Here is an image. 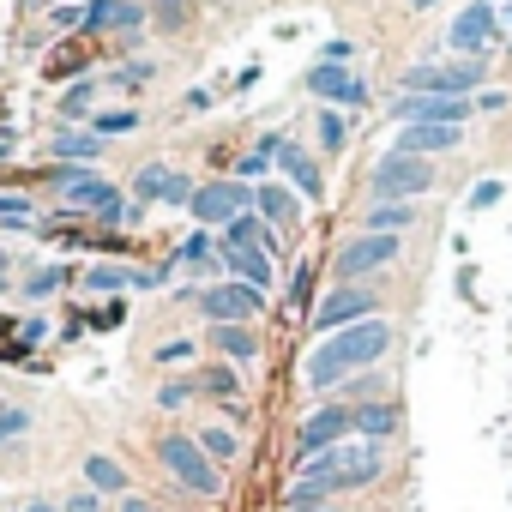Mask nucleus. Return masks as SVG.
I'll return each instance as SVG.
<instances>
[{
  "mask_svg": "<svg viewBox=\"0 0 512 512\" xmlns=\"http://www.w3.org/2000/svg\"><path fill=\"white\" fill-rule=\"evenodd\" d=\"M386 350H392V326H386L380 314H374V320H356V326L320 338V350L308 356V386H314V392H338L344 380L368 374V362H380Z\"/></svg>",
  "mask_w": 512,
  "mask_h": 512,
  "instance_id": "nucleus-1",
  "label": "nucleus"
},
{
  "mask_svg": "<svg viewBox=\"0 0 512 512\" xmlns=\"http://www.w3.org/2000/svg\"><path fill=\"white\" fill-rule=\"evenodd\" d=\"M338 392H344V398H356V404H368V398H380V380H374V374H356V380H344Z\"/></svg>",
  "mask_w": 512,
  "mask_h": 512,
  "instance_id": "nucleus-35",
  "label": "nucleus"
},
{
  "mask_svg": "<svg viewBox=\"0 0 512 512\" xmlns=\"http://www.w3.org/2000/svg\"><path fill=\"white\" fill-rule=\"evenodd\" d=\"M0 217H7V223H31L37 211H31V199H19V193H7V199H0Z\"/></svg>",
  "mask_w": 512,
  "mask_h": 512,
  "instance_id": "nucleus-37",
  "label": "nucleus"
},
{
  "mask_svg": "<svg viewBox=\"0 0 512 512\" xmlns=\"http://www.w3.org/2000/svg\"><path fill=\"white\" fill-rule=\"evenodd\" d=\"M61 512H103V494H91V488H85V494H73Z\"/></svg>",
  "mask_w": 512,
  "mask_h": 512,
  "instance_id": "nucleus-40",
  "label": "nucleus"
},
{
  "mask_svg": "<svg viewBox=\"0 0 512 512\" xmlns=\"http://www.w3.org/2000/svg\"><path fill=\"white\" fill-rule=\"evenodd\" d=\"M187 205H193V217L205 229H223V223H235L253 205V187H241V181H205V187H193Z\"/></svg>",
  "mask_w": 512,
  "mask_h": 512,
  "instance_id": "nucleus-6",
  "label": "nucleus"
},
{
  "mask_svg": "<svg viewBox=\"0 0 512 512\" xmlns=\"http://www.w3.org/2000/svg\"><path fill=\"white\" fill-rule=\"evenodd\" d=\"M193 440H199V452H205V458H211V464H229V458H235V452H241V440H235V434H229V428H199V434H193Z\"/></svg>",
  "mask_w": 512,
  "mask_h": 512,
  "instance_id": "nucleus-24",
  "label": "nucleus"
},
{
  "mask_svg": "<svg viewBox=\"0 0 512 512\" xmlns=\"http://www.w3.org/2000/svg\"><path fill=\"white\" fill-rule=\"evenodd\" d=\"M121 512H157V506H151L145 494H121Z\"/></svg>",
  "mask_w": 512,
  "mask_h": 512,
  "instance_id": "nucleus-46",
  "label": "nucleus"
},
{
  "mask_svg": "<svg viewBox=\"0 0 512 512\" xmlns=\"http://www.w3.org/2000/svg\"><path fill=\"white\" fill-rule=\"evenodd\" d=\"M320 145H326V151H332V145H344V121H338L332 109L320 115Z\"/></svg>",
  "mask_w": 512,
  "mask_h": 512,
  "instance_id": "nucleus-38",
  "label": "nucleus"
},
{
  "mask_svg": "<svg viewBox=\"0 0 512 512\" xmlns=\"http://www.w3.org/2000/svg\"><path fill=\"white\" fill-rule=\"evenodd\" d=\"M488 37H494V7H488V0H470V7L452 19V31H446V43L464 61H482L488 55Z\"/></svg>",
  "mask_w": 512,
  "mask_h": 512,
  "instance_id": "nucleus-10",
  "label": "nucleus"
},
{
  "mask_svg": "<svg viewBox=\"0 0 512 512\" xmlns=\"http://www.w3.org/2000/svg\"><path fill=\"white\" fill-rule=\"evenodd\" d=\"M133 193H139V199H163V205H187V199H193V181H187L181 169H169V163H145V169L133 175Z\"/></svg>",
  "mask_w": 512,
  "mask_h": 512,
  "instance_id": "nucleus-13",
  "label": "nucleus"
},
{
  "mask_svg": "<svg viewBox=\"0 0 512 512\" xmlns=\"http://www.w3.org/2000/svg\"><path fill=\"white\" fill-rule=\"evenodd\" d=\"M157 512H163V506H157Z\"/></svg>",
  "mask_w": 512,
  "mask_h": 512,
  "instance_id": "nucleus-51",
  "label": "nucleus"
},
{
  "mask_svg": "<svg viewBox=\"0 0 512 512\" xmlns=\"http://www.w3.org/2000/svg\"><path fill=\"white\" fill-rule=\"evenodd\" d=\"M151 79V67H115V85H127V91H139Z\"/></svg>",
  "mask_w": 512,
  "mask_h": 512,
  "instance_id": "nucleus-39",
  "label": "nucleus"
},
{
  "mask_svg": "<svg viewBox=\"0 0 512 512\" xmlns=\"http://www.w3.org/2000/svg\"><path fill=\"white\" fill-rule=\"evenodd\" d=\"M85 482H91V494H127V464L109 458V452H91L85 458Z\"/></svg>",
  "mask_w": 512,
  "mask_h": 512,
  "instance_id": "nucleus-21",
  "label": "nucleus"
},
{
  "mask_svg": "<svg viewBox=\"0 0 512 512\" xmlns=\"http://www.w3.org/2000/svg\"><path fill=\"white\" fill-rule=\"evenodd\" d=\"M211 338H217V350H229L235 362H253V356H260V338H253L247 326H211Z\"/></svg>",
  "mask_w": 512,
  "mask_h": 512,
  "instance_id": "nucleus-23",
  "label": "nucleus"
},
{
  "mask_svg": "<svg viewBox=\"0 0 512 512\" xmlns=\"http://www.w3.org/2000/svg\"><path fill=\"white\" fill-rule=\"evenodd\" d=\"M25 512H61V506H55V500H31Z\"/></svg>",
  "mask_w": 512,
  "mask_h": 512,
  "instance_id": "nucleus-47",
  "label": "nucleus"
},
{
  "mask_svg": "<svg viewBox=\"0 0 512 512\" xmlns=\"http://www.w3.org/2000/svg\"><path fill=\"white\" fill-rule=\"evenodd\" d=\"M223 260H229V272L247 284V290H272V253H260V247H247V253H223Z\"/></svg>",
  "mask_w": 512,
  "mask_h": 512,
  "instance_id": "nucleus-19",
  "label": "nucleus"
},
{
  "mask_svg": "<svg viewBox=\"0 0 512 512\" xmlns=\"http://www.w3.org/2000/svg\"><path fill=\"white\" fill-rule=\"evenodd\" d=\"M199 302H205L211 326H247V320H253V308H260V290H247V284H223V290H205Z\"/></svg>",
  "mask_w": 512,
  "mask_h": 512,
  "instance_id": "nucleus-12",
  "label": "nucleus"
},
{
  "mask_svg": "<svg viewBox=\"0 0 512 512\" xmlns=\"http://www.w3.org/2000/svg\"><path fill=\"white\" fill-rule=\"evenodd\" d=\"M55 157H85L91 163V157H103V139L97 133H61L55 139Z\"/></svg>",
  "mask_w": 512,
  "mask_h": 512,
  "instance_id": "nucleus-25",
  "label": "nucleus"
},
{
  "mask_svg": "<svg viewBox=\"0 0 512 512\" xmlns=\"http://www.w3.org/2000/svg\"><path fill=\"white\" fill-rule=\"evenodd\" d=\"M97 217H103V223H133V205H121V199H109V205H103Z\"/></svg>",
  "mask_w": 512,
  "mask_h": 512,
  "instance_id": "nucleus-43",
  "label": "nucleus"
},
{
  "mask_svg": "<svg viewBox=\"0 0 512 512\" xmlns=\"http://www.w3.org/2000/svg\"><path fill=\"white\" fill-rule=\"evenodd\" d=\"M193 386H199V380H169V386L157 392V404H163V410H181V404L193 398Z\"/></svg>",
  "mask_w": 512,
  "mask_h": 512,
  "instance_id": "nucleus-34",
  "label": "nucleus"
},
{
  "mask_svg": "<svg viewBox=\"0 0 512 512\" xmlns=\"http://www.w3.org/2000/svg\"><path fill=\"white\" fill-rule=\"evenodd\" d=\"M157 458H163V470H169L187 494H205V500L223 494V476H217V464L199 452L193 434H163V440H157Z\"/></svg>",
  "mask_w": 512,
  "mask_h": 512,
  "instance_id": "nucleus-4",
  "label": "nucleus"
},
{
  "mask_svg": "<svg viewBox=\"0 0 512 512\" xmlns=\"http://www.w3.org/2000/svg\"><path fill=\"white\" fill-rule=\"evenodd\" d=\"M428 187H434V169H428V157H410V151H386L374 163V175H368V199L374 205H410Z\"/></svg>",
  "mask_w": 512,
  "mask_h": 512,
  "instance_id": "nucleus-3",
  "label": "nucleus"
},
{
  "mask_svg": "<svg viewBox=\"0 0 512 512\" xmlns=\"http://www.w3.org/2000/svg\"><path fill=\"white\" fill-rule=\"evenodd\" d=\"M350 55H356V43H344V37H338V43H326V67H344Z\"/></svg>",
  "mask_w": 512,
  "mask_h": 512,
  "instance_id": "nucleus-42",
  "label": "nucleus"
},
{
  "mask_svg": "<svg viewBox=\"0 0 512 512\" xmlns=\"http://www.w3.org/2000/svg\"><path fill=\"white\" fill-rule=\"evenodd\" d=\"M278 163L290 169V181H296V187H302L308 199H320V163H314V157H308L302 145H290V139H284V145H278Z\"/></svg>",
  "mask_w": 512,
  "mask_h": 512,
  "instance_id": "nucleus-22",
  "label": "nucleus"
},
{
  "mask_svg": "<svg viewBox=\"0 0 512 512\" xmlns=\"http://www.w3.org/2000/svg\"><path fill=\"white\" fill-rule=\"evenodd\" d=\"M452 145H458V127H428V121L404 127V139H398V151H410V157H428V151H452Z\"/></svg>",
  "mask_w": 512,
  "mask_h": 512,
  "instance_id": "nucleus-20",
  "label": "nucleus"
},
{
  "mask_svg": "<svg viewBox=\"0 0 512 512\" xmlns=\"http://www.w3.org/2000/svg\"><path fill=\"white\" fill-rule=\"evenodd\" d=\"M320 512H338V506H320Z\"/></svg>",
  "mask_w": 512,
  "mask_h": 512,
  "instance_id": "nucleus-50",
  "label": "nucleus"
},
{
  "mask_svg": "<svg viewBox=\"0 0 512 512\" xmlns=\"http://www.w3.org/2000/svg\"><path fill=\"white\" fill-rule=\"evenodd\" d=\"M392 260H398V235H356V241L338 253V278L356 284L362 272H380V266H392Z\"/></svg>",
  "mask_w": 512,
  "mask_h": 512,
  "instance_id": "nucleus-9",
  "label": "nucleus"
},
{
  "mask_svg": "<svg viewBox=\"0 0 512 512\" xmlns=\"http://www.w3.org/2000/svg\"><path fill=\"white\" fill-rule=\"evenodd\" d=\"M61 284H67V272H61V266H43V272H37V278H31V296H37V302H43V296H55V290H61Z\"/></svg>",
  "mask_w": 512,
  "mask_h": 512,
  "instance_id": "nucleus-33",
  "label": "nucleus"
},
{
  "mask_svg": "<svg viewBox=\"0 0 512 512\" xmlns=\"http://www.w3.org/2000/svg\"><path fill=\"white\" fill-rule=\"evenodd\" d=\"M85 290H133V272H91Z\"/></svg>",
  "mask_w": 512,
  "mask_h": 512,
  "instance_id": "nucleus-36",
  "label": "nucleus"
},
{
  "mask_svg": "<svg viewBox=\"0 0 512 512\" xmlns=\"http://www.w3.org/2000/svg\"><path fill=\"white\" fill-rule=\"evenodd\" d=\"M157 19L175 31V25H187V7H181V0H163V7H157Z\"/></svg>",
  "mask_w": 512,
  "mask_h": 512,
  "instance_id": "nucleus-41",
  "label": "nucleus"
},
{
  "mask_svg": "<svg viewBox=\"0 0 512 512\" xmlns=\"http://www.w3.org/2000/svg\"><path fill=\"white\" fill-rule=\"evenodd\" d=\"M0 290H7V253H0Z\"/></svg>",
  "mask_w": 512,
  "mask_h": 512,
  "instance_id": "nucleus-48",
  "label": "nucleus"
},
{
  "mask_svg": "<svg viewBox=\"0 0 512 512\" xmlns=\"http://www.w3.org/2000/svg\"><path fill=\"white\" fill-rule=\"evenodd\" d=\"M235 386H241V380H235L229 368H205V374H199V392H211V398H235Z\"/></svg>",
  "mask_w": 512,
  "mask_h": 512,
  "instance_id": "nucleus-30",
  "label": "nucleus"
},
{
  "mask_svg": "<svg viewBox=\"0 0 512 512\" xmlns=\"http://www.w3.org/2000/svg\"><path fill=\"white\" fill-rule=\"evenodd\" d=\"M61 193H67V205H79V211H103V205H109V181H103V175H73V169H61Z\"/></svg>",
  "mask_w": 512,
  "mask_h": 512,
  "instance_id": "nucleus-18",
  "label": "nucleus"
},
{
  "mask_svg": "<svg viewBox=\"0 0 512 512\" xmlns=\"http://www.w3.org/2000/svg\"><path fill=\"white\" fill-rule=\"evenodd\" d=\"M278 145H284V139H260V145L241 157V175H266V169H272V157H278Z\"/></svg>",
  "mask_w": 512,
  "mask_h": 512,
  "instance_id": "nucleus-27",
  "label": "nucleus"
},
{
  "mask_svg": "<svg viewBox=\"0 0 512 512\" xmlns=\"http://www.w3.org/2000/svg\"><path fill=\"white\" fill-rule=\"evenodd\" d=\"M356 320H374V290H362V284H344V290H332L320 308H314V326L332 338V332H344V326H356Z\"/></svg>",
  "mask_w": 512,
  "mask_h": 512,
  "instance_id": "nucleus-8",
  "label": "nucleus"
},
{
  "mask_svg": "<svg viewBox=\"0 0 512 512\" xmlns=\"http://www.w3.org/2000/svg\"><path fill=\"white\" fill-rule=\"evenodd\" d=\"M392 115H398L404 127H416V121H428V127H464L470 103H464V97H398Z\"/></svg>",
  "mask_w": 512,
  "mask_h": 512,
  "instance_id": "nucleus-11",
  "label": "nucleus"
},
{
  "mask_svg": "<svg viewBox=\"0 0 512 512\" xmlns=\"http://www.w3.org/2000/svg\"><path fill=\"white\" fill-rule=\"evenodd\" d=\"M139 127V115L133 109H109V115H97V139H115V133H133Z\"/></svg>",
  "mask_w": 512,
  "mask_h": 512,
  "instance_id": "nucleus-29",
  "label": "nucleus"
},
{
  "mask_svg": "<svg viewBox=\"0 0 512 512\" xmlns=\"http://www.w3.org/2000/svg\"><path fill=\"white\" fill-rule=\"evenodd\" d=\"M91 97H97V79H79V85H67V97H61V115H85V109H91Z\"/></svg>",
  "mask_w": 512,
  "mask_h": 512,
  "instance_id": "nucleus-28",
  "label": "nucleus"
},
{
  "mask_svg": "<svg viewBox=\"0 0 512 512\" xmlns=\"http://www.w3.org/2000/svg\"><path fill=\"white\" fill-rule=\"evenodd\" d=\"M308 284H314V272H308V266H302V272H296V290H290V302H296V308H302V302H308Z\"/></svg>",
  "mask_w": 512,
  "mask_h": 512,
  "instance_id": "nucleus-44",
  "label": "nucleus"
},
{
  "mask_svg": "<svg viewBox=\"0 0 512 512\" xmlns=\"http://www.w3.org/2000/svg\"><path fill=\"white\" fill-rule=\"evenodd\" d=\"M175 260H181V266H199V260H211V235H205V229H199V235H187Z\"/></svg>",
  "mask_w": 512,
  "mask_h": 512,
  "instance_id": "nucleus-31",
  "label": "nucleus"
},
{
  "mask_svg": "<svg viewBox=\"0 0 512 512\" xmlns=\"http://www.w3.org/2000/svg\"><path fill=\"white\" fill-rule=\"evenodd\" d=\"M380 470H386V458H380V446H368V440H344V446H332V452H320V458H302V476L296 482H314V488H326V494H350V488H368V482H380Z\"/></svg>",
  "mask_w": 512,
  "mask_h": 512,
  "instance_id": "nucleus-2",
  "label": "nucleus"
},
{
  "mask_svg": "<svg viewBox=\"0 0 512 512\" xmlns=\"http://www.w3.org/2000/svg\"><path fill=\"white\" fill-rule=\"evenodd\" d=\"M410 223V205H374V217H368V235H398Z\"/></svg>",
  "mask_w": 512,
  "mask_h": 512,
  "instance_id": "nucleus-26",
  "label": "nucleus"
},
{
  "mask_svg": "<svg viewBox=\"0 0 512 512\" xmlns=\"http://www.w3.org/2000/svg\"><path fill=\"white\" fill-rule=\"evenodd\" d=\"M181 356H187V338H175V344H163V350H157V362H181Z\"/></svg>",
  "mask_w": 512,
  "mask_h": 512,
  "instance_id": "nucleus-45",
  "label": "nucleus"
},
{
  "mask_svg": "<svg viewBox=\"0 0 512 512\" xmlns=\"http://www.w3.org/2000/svg\"><path fill=\"white\" fill-rule=\"evenodd\" d=\"M350 434H362L368 446H380L386 434H398V404H392V398H368V404H356V410H350Z\"/></svg>",
  "mask_w": 512,
  "mask_h": 512,
  "instance_id": "nucleus-14",
  "label": "nucleus"
},
{
  "mask_svg": "<svg viewBox=\"0 0 512 512\" xmlns=\"http://www.w3.org/2000/svg\"><path fill=\"white\" fill-rule=\"evenodd\" d=\"M482 85V61H422L404 73V91L416 97H464Z\"/></svg>",
  "mask_w": 512,
  "mask_h": 512,
  "instance_id": "nucleus-5",
  "label": "nucleus"
},
{
  "mask_svg": "<svg viewBox=\"0 0 512 512\" xmlns=\"http://www.w3.org/2000/svg\"><path fill=\"white\" fill-rule=\"evenodd\" d=\"M31 428V410H19V404H7V410H0V446H7L13 434H25Z\"/></svg>",
  "mask_w": 512,
  "mask_h": 512,
  "instance_id": "nucleus-32",
  "label": "nucleus"
},
{
  "mask_svg": "<svg viewBox=\"0 0 512 512\" xmlns=\"http://www.w3.org/2000/svg\"><path fill=\"white\" fill-rule=\"evenodd\" d=\"M308 91L314 97H332V103H368V85L356 73H344V67H326V61L308 73Z\"/></svg>",
  "mask_w": 512,
  "mask_h": 512,
  "instance_id": "nucleus-16",
  "label": "nucleus"
},
{
  "mask_svg": "<svg viewBox=\"0 0 512 512\" xmlns=\"http://www.w3.org/2000/svg\"><path fill=\"white\" fill-rule=\"evenodd\" d=\"M145 7L139 0H91L85 7V31H139Z\"/></svg>",
  "mask_w": 512,
  "mask_h": 512,
  "instance_id": "nucleus-15",
  "label": "nucleus"
},
{
  "mask_svg": "<svg viewBox=\"0 0 512 512\" xmlns=\"http://www.w3.org/2000/svg\"><path fill=\"white\" fill-rule=\"evenodd\" d=\"M253 211H260L266 229H290V223H296V199H290V187H278V181L253 187Z\"/></svg>",
  "mask_w": 512,
  "mask_h": 512,
  "instance_id": "nucleus-17",
  "label": "nucleus"
},
{
  "mask_svg": "<svg viewBox=\"0 0 512 512\" xmlns=\"http://www.w3.org/2000/svg\"><path fill=\"white\" fill-rule=\"evenodd\" d=\"M410 7H434V0H410Z\"/></svg>",
  "mask_w": 512,
  "mask_h": 512,
  "instance_id": "nucleus-49",
  "label": "nucleus"
},
{
  "mask_svg": "<svg viewBox=\"0 0 512 512\" xmlns=\"http://www.w3.org/2000/svg\"><path fill=\"white\" fill-rule=\"evenodd\" d=\"M344 434H350V404H320V410L296 428V452H302V458H320V452L344 446Z\"/></svg>",
  "mask_w": 512,
  "mask_h": 512,
  "instance_id": "nucleus-7",
  "label": "nucleus"
}]
</instances>
